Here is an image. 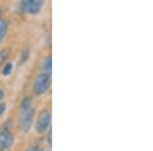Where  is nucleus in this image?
Segmentation results:
<instances>
[{"instance_id":"obj_6","label":"nucleus","mask_w":153,"mask_h":151,"mask_svg":"<svg viewBox=\"0 0 153 151\" xmlns=\"http://www.w3.org/2000/svg\"><path fill=\"white\" fill-rule=\"evenodd\" d=\"M42 71H43V74L51 76V71H52V59H51V55H48L47 57L43 60V63H42Z\"/></svg>"},{"instance_id":"obj_1","label":"nucleus","mask_w":153,"mask_h":151,"mask_svg":"<svg viewBox=\"0 0 153 151\" xmlns=\"http://www.w3.org/2000/svg\"><path fill=\"white\" fill-rule=\"evenodd\" d=\"M34 115H35V110L32 104L31 98H23L19 104V129L23 132H29L33 123Z\"/></svg>"},{"instance_id":"obj_5","label":"nucleus","mask_w":153,"mask_h":151,"mask_svg":"<svg viewBox=\"0 0 153 151\" xmlns=\"http://www.w3.org/2000/svg\"><path fill=\"white\" fill-rule=\"evenodd\" d=\"M43 6L42 0H24L22 2V7L27 13L36 14L41 10Z\"/></svg>"},{"instance_id":"obj_9","label":"nucleus","mask_w":153,"mask_h":151,"mask_svg":"<svg viewBox=\"0 0 153 151\" xmlns=\"http://www.w3.org/2000/svg\"><path fill=\"white\" fill-rule=\"evenodd\" d=\"M12 71V63L11 62H7L4 64L3 70H2V75L4 77H7L10 75V73Z\"/></svg>"},{"instance_id":"obj_2","label":"nucleus","mask_w":153,"mask_h":151,"mask_svg":"<svg viewBox=\"0 0 153 151\" xmlns=\"http://www.w3.org/2000/svg\"><path fill=\"white\" fill-rule=\"evenodd\" d=\"M13 144V136L10 131V125L7 122L0 128V151H5Z\"/></svg>"},{"instance_id":"obj_12","label":"nucleus","mask_w":153,"mask_h":151,"mask_svg":"<svg viewBox=\"0 0 153 151\" xmlns=\"http://www.w3.org/2000/svg\"><path fill=\"white\" fill-rule=\"evenodd\" d=\"M48 143L51 144V130H49V133H48Z\"/></svg>"},{"instance_id":"obj_3","label":"nucleus","mask_w":153,"mask_h":151,"mask_svg":"<svg viewBox=\"0 0 153 151\" xmlns=\"http://www.w3.org/2000/svg\"><path fill=\"white\" fill-rule=\"evenodd\" d=\"M51 84V76H48L46 74H40L36 78L35 82H34L33 89L36 95H43L48 91L49 87Z\"/></svg>"},{"instance_id":"obj_4","label":"nucleus","mask_w":153,"mask_h":151,"mask_svg":"<svg viewBox=\"0 0 153 151\" xmlns=\"http://www.w3.org/2000/svg\"><path fill=\"white\" fill-rule=\"evenodd\" d=\"M50 123H51V113L48 109H43L40 111L37 118L36 126L35 129L37 131V133L42 134L45 133L47 131V129L50 127Z\"/></svg>"},{"instance_id":"obj_13","label":"nucleus","mask_w":153,"mask_h":151,"mask_svg":"<svg viewBox=\"0 0 153 151\" xmlns=\"http://www.w3.org/2000/svg\"><path fill=\"white\" fill-rule=\"evenodd\" d=\"M3 96H4V93H3V91L0 89V100H1L2 98H3Z\"/></svg>"},{"instance_id":"obj_14","label":"nucleus","mask_w":153,"mask_h":151,"mask_svg":"<svg viewBox=\"0 0 153 151\" xmlns=\"http://www.w3.org/2000/svg\"><path fill=\"white\" fill-rule=\"evenodd\" d=\"M48 151H50V150H48Z\"/></svg>"},{"instance_id":"obj_8","label":"nucleus","mask_w":153,"mask_h":151,"mask_svg":"<svg viewBox=\"0 0 153 151\" xmlns=\"http://www.w3.org/2000/svg\"><path fill=\"white\" fill-rule=\"evenodd\" d=\"M8 56H9L8 49H2V50H0V66L5 62V60L8 58Z\"/></svg>"},{"instance_id":"obj_10","label":"nucleus","mask_w":153,"mask_h":151,"mask_svg":"<svg viewBox=\"0 0 153 151\" xmlns=\"http://www.w3.org/2000/svg\"><path fill=\"white\" fill-rule=\"evenodd\" d=\"M26 151H42V149H41L40 146L34 145V146H31V147H29Z\"/></svg>"},{"instance_id":"obj_11","label":"nucleus","mask_w":153,"mask_h":151,"mask_svg":"<svg viewBox=\"0 0 153 151\" xmlns=\"http://www.w3.org/2000/svg\"><path fill=\"white\" fill-rule=\"evenodd\" d=\"M6 109V105L5 104H0V116L2 115V113L5 111Z\"/></svg>"},{"instance_id":"obj_7","label":"nucleus","mask_w":153,"mask_h":151,"mask_svg":"<svg viewBox=\"0 0 153 151\" xmlns=\"http://www.w3.org/2000/svg\"><path fill=\"white\" fill-rule=\"evenodd\" d=\"M7 30H8V23L5 19H0V43H1L3 38L5 37Z\"/></svg>"}]
</instances>
